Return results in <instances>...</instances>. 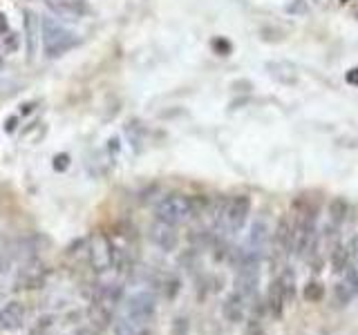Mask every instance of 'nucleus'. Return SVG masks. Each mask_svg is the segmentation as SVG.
Returning a JSON list of instances; mask_svg holds the SVG:
<instances>
[{"mask_svg": "<svg viewBox=\"0 0 358 335\" xmlns=\"http://www.w3.org/2000/svg\"><path fill=\"white\" fill-rule=\"evenodd\" d=\"M41 43L48 59H59L78 45V38L72 29H67L61 20L43 18L41 20Z\"/></svg>", "mask_w": 358, "mask_h": 335, "instance_id": "nucleus-1", "label": "nucleus"}, {"mask_svg": "<svg viewBox=\"0 0 358 335\" xmlns=\"http://www.w3.org/2000/svg\"><path fill=\"white\" fill-rule=\"evenodd\" d=\"M195 215H197V199L188 195H179V193L164 197L159 204L155 206V217L164 223H171V226L186 223Z\"/></svg>", "mask_w": 358, "mask_h": 335, "instance_id": "nucleus-2", "label": "nucleus"}, {"mask_svg": "<svg viewBox=\"0 0 358 335\" xmlns=\"http://www.w3.org/2000/svg\"><path fill=\"white\" fill-rule=\"evenodd\" d=\"M251 212V197L246 195H235L227 199L217 210V228L224 234H235L244 228L246 219Z\"/></svg>", "mask_w": 358, "mask_h": 335, "instance_id": "nucleus-3", "label": "nucleus"}, {"mask_svg": "<svg viewBox=\"0 0 358 335\" xmlns=\"http://www.w3.org/2000/svg\"><path fill=\"white\" fill-rule=\"evenodd\" d=\"M313 239H316V210L302 208L294 219V230H291V255L307 257Z\"/></svg>", "mask_w": 358, "mask_h": 335, "instance_id": "nucleus-4", "label": "nucleus"}, {"mask_svg": "<svg viewBox=\"0 0 358 335\" xmlns=\"http://www.w3.org/2000/svg\"><path fill=\"white\" fill-rule=\"evenodd\" d=\"M155 311H157L155 295H150V293H137V295H132L126 302V313H123V315L137 320V322H143V324H150L152 318H155Z\"/></svg>", "mask_w": 358, "mask_h": 335, "instance_id": "nucleus-5", "label": "nucleus"}, {"mask_svg": "<svg viewBox=\"0 0 358 335\" xmlns=\"http://www.w3.org/2000/svg\"><path fill=\"white\" fill-rule=\"evenodd\" d=\"M45 5H48V9L59 20H70V22L81 20L90 11L87 0H45Z\"/></svg>", "mask_w": 358, "mask_h": 335, "instance_id": "nucleus-6", "label": "nucleus"}, {"mask_svg": "<svg viewBox=\"0 0 358 335\" xmlns=\"http://www.w3.org/2000/svg\"><path fill=\"white\" fill-rule=\"evenodd\" d=\"M27 311L20 302H9V304L0 311V331H18L25 324Z\"/></svg>", "mask_w": 358, "mask_h": 335, "instance_id": "nucleus-7", "label": "nucleus"}, {"mask_svg": "<svg viewBox=\"0 0 358 335\" xmlns=\"http://www.w3.org/2000/svg\"><path fill=\"white\" fill-rule=\"evenodd\" d=\"M266 72L273 81L282 85H296L298 83V67L289 61H268Z\"/></svg>", "mask_w": 358, "mask_h": 335, "instance_id": "nucleus-8", "label": "nucleus"}, {"mask_svg": "<svg viewBox=\"0 0 358 335\" xmlns=\"http://www.w3.org/2000/svg\"><path fill=\"white\" fill-rule=\"evenodd\" d=\"M291 230H294V221H291L289 217H285L282 221H278L275 234L271 239V251L278 257L291 255Z\"/></svg>", "mask_w": 358, "mask_h": 335, "instance_id": "nucleus-9", "label": "nucleus"}, {"mask_svg": "<svg viewBox=\"0 0 358 335\" xmlns=\"http://www.w3.org/2000/svg\"><path fill=\"white\" fill-rule=\"evenodd\" d=\"M175 228L177 226H171V223H164V221L157 219V223L150 228V239L159 246L162 251H173L177 246V241H179Z\"/></svg>", "mask_w": 358, "mask_h": 335, "instance_id": "nucleus-10", "label": "nucleus"}, {"mask_svg": "<svg viewBox=\"0 0 358 335\" xmlns=\"http://www.w3.org/2000/svg\"><path fill=\"white\" fill-rule=\"evenodd\" d=\"M90 255H92V266L96 271H108L115 264V248H112V244L106 237H96Z\"/></svg>", "mask_w": 358, "mask_h": 335, "instance_id": "nucleus-11", "label": "nucleus"}, {"mask_svg": "<svg viewBox=\"0 0 358 335\" xmlns=\"http://www.w3.org/2000/svg\"><path fill=\"white\" fill-rule=\"evenodd\" d=\"M25 34H27V54L29 59L36 52V45L41 40V18L34 11H25Z\"/></svg>", "mask_w": 358, "mask_h": 335, "instance_id": "nucleus-12", "label": "nucleus"}, {"mask_svg": "<svg viewBox=\"0 0 358 335\" xmlns=\"http://www.w3.org/2000/svg\"><path fill=\"white\" fill-rule=\"evenodd\" d=\"M266 304H268V308H271V315H273V318H280V315H282V311H285L287 299H285L282 286H280L278 277H275L273 282H271V286H268V297H266Z\"/></svg>", "mask_w": 358, "mask_h": 335, "instance_id": "nucleus-13", "label": "nucleus"}, {"mask_svg": "<svg viewBox=\"0 0 358 335\" xmlns=\"http://www.w3.org/2000/svg\"><path fill=\"white\" fill-rule=\"evenodd\" d=\"M148 327L150 324H143V322L121 315L115 324V333L117 335H148Z\"/></svg>", "mask_w": 358, "mask_h": 335, "instance_id": "nucleus-14", "label": "nucleus"}, {"mask_svg": "<svg viewBox=\"0 0 358 335\" xmlns=\"http://www.w3.org/2000/svg\"><path fill=\"white\" fill-rule=\"evenodd\" d=\"M244 306H246V302L238 295V293H233L227 302V306H224V313L233 320V322H240L242 315H244Z\"/></svg>", "mask_w": 358, "mask_h": 335, "instance_id": "nucleus-15", "label": "nucleus"}, {"mask_svg": "<svg viewBox=\"0 0 358 335\" xmlns=\"http://www.w3.org/2000/svg\"><path fill=\"white\" fill-rule=\"evenodd\" d=\"M347 212H350V208H347V201L345 199H334L331 206H329V219L334 226H341V223L345 221Z\"/></svg>", "mask_w": 358, "mask_h": 335, "instance_id": "nucleus-16", "label": "nucleus"}, {"mask_svg": "<svg viewBox=\"0 0 358 335\" xmlns=\"http://www.w3.org/2000/svg\"><path fill=\"white\" fill-rule=\"evenodd\" d=\"M278 282H280V286H282L285 299H287V304H289V302L294 299V295H296V277H294V273H291L289 268H287V271L280 273Z\"/></svg>", "mask_w": 358, "mask_h": 335, "instance_id": "nucleus-17", "label": "nucleus"}, {"mask_svg": "<svg viewBox=\"0 0 358 335\" xmlns=\"http://www.w3.org/2000/svg\"><path fill=\"white\" fill-rule=\"evenodd\" d=\"M322 295H324V288L320 282H309L305 288H302V297L307 302H318V299H322Z\"/></svg>", "mask_w": 358, "mask_h": 335, "instance_id": "nucleus-18", "label": "nucleus"}, {"mask_svg": "<svg viewBox=\"0 0 358 335\" xmlns=\"http://www.w3.org/2000/svg\"><path fill=\"white\" fill-rule=\"evenodd\" d=\"M307 11H309V7L305 0H291L287 5V14H291V16H305Z\"/></svg>", "mask_w": 358, "mask_h": 335, "instance_id": "nucleus-19", "label": "nucleus"}, {"mask_svg": "<svg viewBox=\"0 0 358 335\" xmlns=\"http://www.w3.org/2000/svg\"><path fill=\"white\" fill-rule=\"evenodd\" d=\"M0 34H3L5 38H9V40H11V45H14V47H16V38H14V31L9 29V25H7V16L3 14V11H0Z\"/></svg>", "mask_w": 358, "mask_h": 335, "instance_id": "nucleus-20", "label": "nucleus"}, {"mask_svg": "<svg viewBox=\"0 0 358 335\" xmlns=\"http://www.w3.org/2000/svg\"><path fill=\"white\" fill-rule=\"evenodd\" d=\"M347 83H352V85H358V67H354V70L347 72Z\"/></svg>", "mask_w": 358, "mask_h": 335, "instance_id": "nucleus-21", "label": "nucleus"}, {"mask_svg": "<svg viewBox=\"0 0 358 335\" xmlns=\"http://www.w3.org/2000/svg\"><path fill=\"white\" fill-rule=\"evenodd\" d=\"M350 253L354 255V262H356V266H358V234H356V239H354V244L350 246Z\"/></svg>", "mask_w": 358, "mask_h": 335, "instance_id": "nucleus-22", "label": "nucleus"}, {"mask_svg": "<svg viewBox=\"0 0 358 335\" xmlns=\"http://www.w3.org/2000/svg\"><path fill=\"white\" fill-rule=\"evenodd\" d=\"M313 3H316V5H320V7H327V5L331 3V0H313Z\"/></svg>", "mask_w": 358, "mask_h": 335, "instance_id": "nucleus-23", "label": "nucleus"}, {"mask_svg": "<svg viewBox=\"0 0 358 335\" xmlns=\"http://www.w3.org/2000/svg\"><path fill=\"white\" fill-rule=\"evenodd\" d=\"M0 67H3V50H0Z\"/></svg>", "mask_w": 358, "mask_h": 335, "instance_id": "nucleus-24", "label": "nucleus"}]
</instances>
